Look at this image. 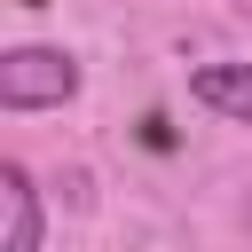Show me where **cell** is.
<instances>
[{"label":"cell","mask_w":252,"mask_h":252,"mask_svg":"<svg viewBox=\"0 0 252 252\" xmlns=\"http://www.w3.org/2000/svg\"><path fill=\"white\" fill-rule=\"evenodd\" d=\"M79 94V63L63 47H8L0 55V110H55Z\"/></svg>","instance_id":"6da1fadb"},{"label":"cell","mask_w":252,"mask_h":252,"mask_svg":"<svg viewBox=\"0 0 252 252\" xmlns=\"http://www.w3.org/2000/svg\"><path fill=\"white\" fill-rule=\"evenodd\" d=\"M189 94H197L205 110L252 126V63H205V71H189Z\"/></svg>","instance_id":"7a4b0ae2"},{"label":"cell","mask_w":252,"mask_h":252,"mask_svg":"<svg viewBox=\"0 0 252 252\" xmlns=\"http://www.w3.org/2000/svg\"><path fill=\"white\" fill-rule=\"evenodd\" d=\"M0 205H8V244L0 252H39V189L24 165H0Z\"/></svg>","instance_id":"3957f363"}]
</instances>
